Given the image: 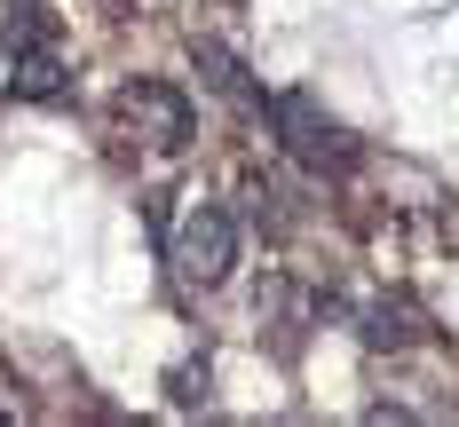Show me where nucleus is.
Segmentation results:
<instances>
[{"label": "nucleus", "mask_w": 459, "mask_h": 427, "mask_svg": "<svg viewBox=\"0 0 459 427\" xmlns=\"http://www.w3.org/2000/svg\"><path fill=\"white\" fill-rule=\"evenodd\" d=\"M119 111L143 119L135 135L151 142V150H167V158H175V150L190 142V127H198L190 103H183V88H167V80H135V88H119Z\"/></svg>", "instance_id": "3"}, {"label": "nucleus", "mask_w": 459, "mask_h": 427, "mask_svg": "<svg viewBox=\"0 0 459 427\" xmlns=\"http://www.w3.org/2000/svg\"><path fill=\"white\" fill-rule=\"evenodd\" d=\"M206 388H214V364H206V356H198V364H175V372H167V404H175V412H198Z\"/></svg>", "instance_id": "8"}, {"label": "nucleus", "mask_w": 459, "mask_h": 427, "mask_svg": "<svg viewBox=\"0 0 459 427\" xmlns=\"http://www.w3.org/2000/svg\"><path fill=\"white\" fill-rule=\"evenodd\" d=\"M175 269L190 285H222L238 269V214L230 206H190L175 222Z\"/></svg>", "instance_id": "2"}, {"label": "nucleus", "mask_w": 459, "mask_h": 427, "mask_svg": "<svg viewBox=\"0 0 459 427\" xmlns=\"http://www.w3.org/2000/svg\"><path fill=\"white\" fill-rule=\"evenodd\" d=\"M246 198H254V222H270V237H285L301 222V206H293L285 183H270V175H246Z\"/></svg>", "instance_id": "7"}, {"label": "nucleus", "mask_w": 459, "mask_h": 427, "mask_svg": "<svg viewBox=\"0 0 459 427\" xmlns=\"http://www.w3.org/2000/svg\"><path fill=\"white\" fill-rule=\"evenodd\" d=\"M420 332H428V325H420V309L404 301V293L365 301V317H357V340H365V348H412Z\"/></svg>", "instance_id": "6"}, {"label": "nucleus", "mask_w": 459, "mask_h": 427, "mask_svg": "<svg viewBox=\"0 0 459 427\" xmlns=\"http://www.w3.org/2000/svg\"><path fill=\"white\" fill-rule=\"evenodd\" d=\"M64 88H72V72L56 64V47H16L8 56V95L16 103H56Z\"/></svg>", "instance_id": "5"}, {"label": "nucleus", "mask_w": 459, "mask_h": 427, "mask_svg": "<svg viewBox=\"0 0 459 427\" xmlns=\"http://www.w3.org/2000/svg\"><path fill=\"white\" fill-rule=\"evenodd\" d=\"M270 127H277V142H285L301 167H317V175H349V167L365 158V142L349 135V127H341V119H333L309 88L270 95Z\"/></svg>", "instance_id": "1"}, {"label": "nucleus", "mask_w": 459, "mask_h": 427, "mask_svg": "<svg viewBox=\"0 0 459 427\" xmlns=\"http://www.w3.org/2000/svg\"><path fill=\"white\" fill-rule=\"evenodd\" d=\"M16 47H48V16L32 0H16V16H8V56H16Z\"/></svg>", "instance_id": "9"}, {"label": "nucleus", "mask_w": 459, "mask_h": 427, "mask_svg": "<svg viewBox=\"0 0 459 427\" xmlns=\"http://www.w3.org/2000/svg\"><path fill=\"white\" fill-rule=\"evenodd\" d=\"M190 64H198V80L222 95V103H238V111H262V88H254V72H246V56L222 40H190Z\"/></svg>", "instance_id": "4"}]
</instances>
